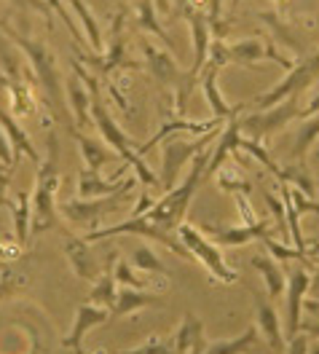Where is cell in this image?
Masks as SVG:
<instances>
[{
    "mask_svg": "<svg viewBox=\"0 0 319 354\" xmlns=\"http://www.w3.org/2000/svg\"><path fill=\"white\" fill-rule=\"evenodd\" d=\"M260 344V333H258V325L252 322L244 330L233 338H223V341H206V352L204 354H247L252 352L255 346Z\"/></svg>",
    "mask_w": 319,
    "mask_h": 354,
    "instance_id": "cell-24",
    "label": "cell"
},
{
    "mask_svg": "<svg viewBox=\"0 0 319 354\" xmlns=\"http://www.w3.org/2000/svg\"><path fill=\"white\" fill-rule=\"evenodd\" d=\"M263 244L269 247V252H271L273 258H282V261H300L306 268H311V266H314V261H311L306 252L296 250L293 244H279V242H273L271 236H266V239H263Z\"/></svg>",
    "mask_w": 319,
    "mask_h": 354,
    "instance_id": "cell-38",
    "label": "cell"
},
{
    "mask_svg": "<svg viewBox=\"0 0 319 354\" xmlns=\"http://www.w3.org/2000/svg\"><path fill=\"white\" fill-rule=\"evenodd\" d=\"M137 177L124 180H102L97 169L84 167L78 175V196L81 199H97V196H113V194H129L135 188Z\"/></svg>",
    "mask_w": 319,
    "mask_h": 354,
    "instance_id": "cell-19",
    "label": "cell"
},
{
    "mask_svg": "<svg viewBox=\"0 0 319 354\" xmlns=\"http://www.w3.org/2000/svg\"><path fill=\"white\" fill-rule=\"evenodd\" d=\"M209 158H212V145L204 148L199 156H193V164H191V172L185 180H180L175 188L164 191V196L159 201H153V207L145 212V218L159 225L164 231H177L180 223H185L188 215V207L196 196V188L202 185V180L206 177V167H209Z\"/></svg>",
    "mask_w": 319,
    "mask_h": 354,
    "instance_id": "cell-3",
    "label": "cell"
},
{
    "mask_svg": "<svg viewBox=\"0 0 319 354\" xmlns=\"http://www.w3.org/2000/svg\"><path fill=\"white\" fill-rule=\"evenodd\" d=\"M121 234L153 239V242L164 244L166 250L177 252L182 261H193V255H191V252H188V247L182 244V239L177 236V231H164V228H159V225H153L145 215H139V218H126V221L115 223V225H102V228H97V231H86V236H84V239H86L89 244H94V242L108 239V236H121Z\"/></svg>",
    "mask_w": 319,
    "mask_h": 354,
    "instance_id": "cell-9",
    "label": "cell"
},
{
    "mask_svg": "<svg viewBox=\"0 0 319 354\" xmlns=\"http://www.w3.org/2000/svg\"><path fill=\"white\" fill-rule=\"evenodd\" d=\"M70 6H72V11H75V17H78V22L84 27V32H86V41H89V48L94 54H102L105 51V41H102V30H99V22H97V17L91 14V8L84 3V0H70Z\"/></svg>",
    "mask_w": 319,
    "mask_h": 354,
    "instance_id": "cell-29",
    "label": "cell"
},
{
    "mask_svg": "<svg viewBox=\"0 0 319 354\" xmlns=\"http://www.w3.org/2000/svg\"><path fill=\"white\" fill-rule=\"evenodd\" d=\"M113 263V261H110ZM110 263H108V271H102L97 279H94V285L89 290V304L94 306H102V309H113L115 304V277L113 271H110Z\"/></svg>",
    "mask_w": 319,
    "mask_h": 354,
    "instance_id": "cell-35",
    "label": "cell"
},
{
    "mask_svg": "<svg viewBox=\"0 0 319 354\" xmlns=\"http://www.w3.org/2000/svg\"><path fill=\"white\" fill-rule=\"evenodd\" d=\"M309 290H311V274L306 266H296L293 271H287V288H284L287 292V333H284V338L287 341L300 333V314H303Z\"/></svg>",
    "mask_w": 319,
    "mask_h": 354,
    "instance_id": "cell-13",
    "label": "cell"
},
{
    "mask_svg": "<svg viewBox=\"0 0 319 354\" xmlns=\"http://www.w3.org/2000/svg\"><path fill=\"white\" fill-rule=\"evenodd\" d=\"M311 292H314V295L319 292V266L314 268V274H311Z\"/></svg>",
    "mask_w": 319,
    "mask_h": 354,
    "instance_id": "cell-53",
    "label": "cell"
},
{
    "mask_svg": "<svg viewBox=\"0 0 319 354\" xmlns=\"http://www.w3.org/2000/svg\"><path fill=\"white\" fill-rule=\"evenodd\" d=\"M72 73H75V75L84 81V86L89 88V94H91V121H94V127L99 129V134L105 137V142H108L115 153L121 156V158H124V161L132 167L135 177L142 183V185H145V188H161L156 172H153V169L145 164V158H142V156L137 153V148H139V145H135V142L129 140V134L118 127V121H115L113 115H110V111L105 108V100H102V86H99L97 75H94V73H89V70H84L78 62H72Z\"/></svg>",
    "mask_w": 319,
    "mask_h": 354,
    "instance_id": "cell-1",
    "label": "cell"
},
{
    "mask_svg": "<svg viewBox=\"0 0 319 354\" xmlns=\"http://www.w3.org/2000/svg\"><path fill=\"white\" fill-rule=\"evenodd\" d=\"M0 127H3V132L8 137V142H11V151H14V164H19V158L27 156L35 167L41 164V153L35 151V145H32V140L27 137V132L22 129V124L11 115V113H6L0 108Z\"/></svg>",
    "mask_w": 319,
    "mask_h": 354,
    "instance_id": "cell-22",
    "label": "cell"
},
{
    "mask_svg": "<svg viewBox=\"0 0 319 354\" xmlns=\"http://www.w3.org/2000/svg\"><path fill=\"white\" fill-rule=\"evenodd\" d=\"M17 8H38V11H44L46 14V19L51 17V8L46 6V0H11Z\"/></svg>",
    "mask_w": 319,
    "mask_h": 354,
    "instance_id": "cell-48",
    "label": "cell"
},
{
    "mask_svg": "<svg viewBox=\"0 0 319 354\" xmlns=\"http://www.w3.org/2000/svg\"><path fill=\"white\" fill-rule=\"evenodd\" d=\"M303 309L311 311V314H317V317L300 319V333H306L309 338L319 341V301H317V298H314V301H306V304H303Z\"/></svg>",
    "mask_w": 319,
    "mask_h": 354,
    "instance_id": "cell-44",
    "label": "cell"
},
{
    "mask_svg": "<svg viewBox=\"0 0 319 354\" xmlns=\"http://www.w3.org/2000/svg\"><path fill=\"white\" fill-rule=\"evenodd\" d=\"M46 6H48V8H51V11H54V14H57V17L62 19V22L68 24L70 35H72V41H75V46H78V48H86V46H89V44H86V35H81V32H78L75 17H72V14L68 11L65 0H46Z\"/></svg>",
    "mask_w": 319,
    "mask_h": 354,
    "instance_id": "cell-39",
    "label": "cell"
},
{
    "mask_svg": "<svg viewBox=\"0 0 319 354\" xmlns=\"http://www.w3.org/2000/svg\"><path fill=\"white\" fill-rule=\"evenodd\" d=\"M306 255H309L311 261H317L319 258V234L317 236H309V239H306Z\"/></svg>",
    "mask_w": 319,
    "mask_h": 354,
    "instance_id": "cell-50",
    "label": "cell"
},
{
    "mask_svg": "<svg viewBox=\"0 0 319 354\" xmlns=\"http://www.w3.org/2000/svg\"><path fill=\"white\" fill-rule=\"evenodd\" d=\"M113 277H115V285H121V288H135V290L145 288V279H142V277H139L124 258H115Z\"/></svg>",
    "mask_w": 319,
    "mask_h": 354,
    "instance_id": "cell-41",
    "label": "cell"
},
{
    "mask_svg": "<svg viewBox=\"0 0 319 354\" xmlns=\"http://www.w3.org/2000/svg\"><path fill=\"white\" fill-rule=\"evenodd\" d=\"M0 88H6V78L3 75H0Z\"/></svg>",
    "mask_w": 319,
    "mask_h": 354,
    "instance_id": "cell-55",
    "label": "cell"
},
{
    "mask_svg": "<svg viewBox=\"0 0 319 354\" xmlns=\"http://www.w3.org/2000/svg\"><path fill=\"white\" fill-rule=\"evenodd\" d=\"M6 91H8V102L14 108V115H24V118L32 115V111H35V91H32V86L27 81L8 84Z\"/></svg>",
    "mask_w": 319,
    "mask_h": 354,
    "instance_id": "cell-36",
    "label": "cell"
},
{
    "mask_svg": "<svg viewBox=\"0 0 319 354\" xmlns=\"http://www.w3.org/2000/svg\"><path fill=\"white\" fill-rule=\"evenodd\" d=\"M223 129H212V132L202 134V137H193V140H182V137H169L164 140V151H161V191H169L175 188L177 177H180L182 167L188 161H193V156H199L204 148H209Z\"/></svg>",
    "mask_w": 319,
    "mask_h": 354,
    "instance_id": "cell-10",
    "label": "cell"
},
{
    "mask_svg": "<svg viewBox=\"0 0 319 354\" xmlns=\"http://www.w3.org/2000/svg\"><path fill=\"white\" fill-rule=\"evenodd\" d=\"M0 32H6L11 44L17 46V48H22L27 62L32 65V75L44 86V97L48 100V105L54 108V113L59 118H65L68 115V111H65L68 108L65 105V84H62V73H59V65H57V57L51 54L48 44L30 38L27 24H24V30H17L11 22L0 19Z\"/></svg>",
    "mask_w": 319,
    "mask_h": 354,
    "instance_id": "cell-2",
    "label": "cell"
},
{
    "mask_svg": "<svg viewBox=\"0 0 319 354\" xmlns=\"http://www.w3.org/2000/svg\"><path fill=\"white\" fill-rule=\"evenodd\" d=\"M166 301L161 298L159 292H145V290L135 288H121L115 292V304L110 309V319H121V317H129L142 309H164Z\"/></svg>",
    "mask_w": 319,
    "mask_h": 354,
    "instance_id": "cell-21",
    "label": "cell"
},
{
    "mask_svg": "<svg viewBox=\"0 0 319 354\" xmlns=\"http://www.w3.org/2000/svg\"><path fill=\"white\" fill-rule=\"evenodd\" d=\"M14 172H17V164H11V167H6V164H0V183H11V177H14Z\"/></svg>",
    "mask_w": 319,
    "mask_h": 354,
    "instance_id": "cell-51",
    "label": "cell"
},
{
    "mask_svg": "<svg viewBox=\"0 0 319 354\" xmlns=\"http://www.w3.org/2000/svg\"><path fill=\"white\" fill-rule=\"evenodd\" d=\"M0 75L6 78V86L24 81L22 57H19V51L14 48V44L8 38H3V32H0Z\"/></svg>",
    "mask_w": 319,
    "mask_h": 354,
    "instance_id": "cell-30",
    "label": "cell"
},
{
    "mask_svg": "<svg viewBox=\"0 0 319 354\" xmlns=\"http://www.w3.org/2000/svg\"><path fill=\"white\" fill-rule=\"evenodd\" d=\"M135 22L139 30H145V32H153L156 38H159L164 46H172V38H169V32L164 30L156 19V0H137L135 6Z\"/></svg>",
    "mask_w": 319,
    "mask_h": 354,
    "instance_id": "cell-31",
    "label": "cell"
},
{
    "mask_svg": "<svg viewBox=\"0 0 319 354\" xmlns=\"http://www.w3.org/2000/svg\"><path fill=\"white\" fill-rule=\"evenodd\" d=\"M250 266L260 274V279L266 282V290H269V298H282V292L287 288V271L273 261L271 255H252Z\"/></svg>",
    "mask_w": 319,
    "mask_h": 354,
    "instance_id": "cell-23",
    "label": "cell"
},
{
    "mask_svg": "<svg viewBox=\"0 0 319 354\" xmlns=\"http://www.w3.org/2000/svg\"><path fill=\"white\" fill-rule=\"evenodd\" d=\"M124 354H175V344H172V338L166 341L161 335H148L139 346H135V349H129V352Z\"/></svg>",
    "mask_w": 319,
    "mask_h": 354,
    "instance_id": "cell-42",
    "label": "cell"
},
{
    "mask_svg": "<svg viewBox=\"0 0 319 354\" xmlns=\"http://www.w3.org/2000/svg\"><path fill=\"white\" fill-rule=\"evenodd\" d=\"M121 199H126V194H113V196H97V199H57V209L59 215L72 225H81L86 231H97L102 228L105 215L115 209V204Z\"/></svg>",
    "mask_w": 319,
    "mask_h": 354,
    "instance_id": "cell-11",
    "label": "cell"
},
{
    "mask_svg": "<svg viewBox=\"0 0 319 354\" xmlns=\"http://www.w3.org/2000/svg\"><path fill=\"white\" fill-rule=\"evenodd\" d=\"M11 218H14V242L19 247H27L30 242V225H32V207H30V194L19 191L14 207H11Z\"/></svg>",
    "mask_w": 319,
    "mask_h": 354,
    "instance_id": "cell-28",
    "label": "cell"
},
{
    "mask_svg": "<svg viewBox=\"0 0 319 354\" xmlns=\"http://www.w3.org/2000/svg\"><path fill=\"white\" fill-rule=\"evenodd\" d=\"M223 118H206V121H185V118H172V121H164V127H161L159 132L153 134L145 145H139L137 148V153L139 156H145V153H151V148L153 145H159V142H164V140H169V137H177L180 132H188V134H193V137H202V134L206 132H212V129H223Z\"/></svg>",
    "mask_w": 319,
    "mask_h": 354,
    "instance_id": "cell-17",
    "label": "cell"
},
{
    "mask_svg": "<svg viewBox=\"0 0 319 354\" xmlns=\"http://www.w3.org/2000/svg\"><path fill=\"white\" fill-rule=\"evenodd\" d=\"M72 137H75V142H78V148H81V158H84V164H86L89 169H97V172H99V169H102V167H108L110 161L121 158L113 148H108V145H102V142L91 140V137L81 134L78 129H72Z\"/></svg>",
    "mask_w": 319,
    "mask_h": 354,
    "instance_id": "cell-26",
    "label": "cell"
},
{
    "mask_svg": "<svg viewBox=\"0 0 319 354\" xmlns=\"http://www.w3.org/2000/svg\"><path fill=\"white\" fill-rule=\"evenodd\" d=\"M108 319H110V309H102V306H94V304H81L75 309L72 330H70V335H65L62 346L75 354H86L84 346H81L84 338H86V333H91L94 328H99V325H105Z\"/></svg>",
    "mask_w": 319,
    "mask_h": 354,
    "instance_id": "cell-15",
    "label": "cell"
},
{
    "mask_svg": "<svg viewBox=\"0 0 319 354\" xmlns=\"http://www.w3.org/2000/svg\"><path fill=\"white\" fill-rule=\"evenodd\" d=\"M204 333V322L193 314V311H185L182 314V322L180 328H177V333L172 335V344H175V354H188V349H191V344L199 338Z\"/></svg>",
    "mask_w": 319,
    "mask_h": 354,
    "instance_id": "cell-33",
    "label": "cell"
},
{
    "mask_svg": "<svg viewBox=\"0 0 319 354\" xmlns=\"http://www.w3.org/2000/svg\"><path fill=\"white\" fill-rule=\"evenodd\" d=\"M317 140H319V113H314V115H306L303 124L298 127L296 140H293V151H290L293 164L309 167V153H311V148H314Z\"/></svg>",
    "mask_w": 319,
    "mask_h": 354,
    "instance_id": "cell-25",
    "label": "cell"
},
{
    "mask_svg": "<svg viewBox=\"0 0 319 354\" xmlns=\"http://www.w3.org/2000/svg\"><path fill=\"white\" fill-rule=\"evenodd\" d=\"M220 70H223V67L206 57L204 67H202V73H199V86L204 91V100H206V105H209V111H212V115H215V118H223V121H231L233 115L242 113V105H228L226 100H223L220 86H218Z\"/></svg>",
    "mask_w": 319,
    "mask_h": 354,
    "instance_id": "cell-16",
    "label": "cell"
},
{
    "mask_svg": "<svg viewBox=\"0 0 319 354\" xmlns=\"http://www.w3.org/2000/svg\"><path fill=\"white\" fill-rule=\"evenodd\" d=\"M279 183H287V185L298 188L300 194L317 199V183H314V177H311V172H309V167H303V164L279 167Z\"/></svg>",
    "mask_w": 319,
    "mask_h": 354,
    "instance_id": "cell-32",
    "label": "cell"
},
{
    "mask_svg": "<svg viewBox=\"0 0 319 354\" xmlns=\"http://www.w3.org/2000/svg\"><path fill=\"white\" fill-rule=\"evenodd\" d=\"M35 188L30 194V207H32V225L30 234L38 236L44 231L57 228L59 223V209H57V194H59V169H57V140L51 134L48 156L41 158L35 167Z\"/></svg>",
    "mask_w": 319,
    "mask_h": 354,
    "instance_id": "cell-4",
    "label": "cell"
},
{
    "mask_svg": "<svg viewBox=\"0 0 319 354\" xmlns=\"http://www.w3.org/2000/svg\"><path fill=\"white\" fill-rule=\"evenodd\" d=\"M132 266L139 268V271H145V274L169 277V271H166L164 261L159 258V252H156V250H151V247H137L135 252H132Z\"/></svg>",
    "mask_w": 319,
    "mask_h": 354,
    "instance_id": "cell-37",
    "label": "cell"
},
{
    "mask_svg": "<svg viewBox=\"0 0 319 354\" xmlns=\"http://www.w3.org/2000/svg\"><path fill=\"white\" fill-rule=\"evenodd\" d=\"M0 164H6V167L14 164V151H11V142H8V137L3 132V127H0ZM17 167H19V164H17Z\"/></svg>",
    "mask_w": 319,
    "mask_h": 354,
    "instance_id": "cell-46",
    "label": "cell"
},
{
    "mask_svg": "<svg viewBox=\"0 0 319 354\" xmlns=\"http://www.w3.org/2000/svg\"><path fill=\"white\" fill-rule=\"evenodd\" d=\"M177 236L182 239V244L188 247V252L193 255V261L206 268V274L212 277V282H226V285H233L239 279V271L231 268L226 263V255L220 250V244H215L212 239H206V234L193 225V223H180L177 228Z\"/></svg>",
    "mask_w": 319,
    "mask_h": 354,
    "instance_id": "cell-7",
    "label": "cell"
},
{
    "mask_svg": "<svg viewBox=\"0 0 319 354\" xmlns=\"http://www.w3.org/2000/svg\"><path fill=\"white\" fill-rule=\"evenodd\" d=\"M314 298H317V301H319V292H317V295H314Z\"/></svg>",
    "mask_w": 319,
    "mask_h": 354,
    "instance_id": "cell-57",
    "label": "cell"
},
{
    "mask_svg": "<svg viewBox=\"0 0 319 354\" xmlns=\"http://www.w3.org/2000/svg\"><path fill=\"white\" fill-rule=\"evenodd\" d=\"M252 298H255V325H258V333L260 338H266L269 349L273 354H282L284 346H287V338L282 333V322H279V314L271 306V301L260 298V292L252 290Z\"/></svg>",
    "mask_w": 319,
    "mask_h": 354,
    "instance_id": "cell-18",
    "label": "cell"
},
{
    "mask_svg": "<svg viewBox=\"0 0 319 354\" xmlns=\"http://www.w3.org/2000/svg\"><path fill=\"white\" fill-rule=\"evenodd\" d=\"M24 247H19L17 242H3L0 239V261H14V258H19L22 255Z\"/></svg>",
    "mask_w": 319,
    "mask_h": 354,
    "instance_id": "cell-47",
    "label": "cell"
},
{
    "mask_svg": "<svg viewBox=\"0 0 319 354\" xmlns=\"http://www.w3.org/2000/svg\"><path fill=\"white\" fill-rule=\"evenodd\" d=\"M139 48H142V57H145V65H148V73L153 75V81L159 84L164 91H175V113L177 118H182L185 113V105L193 94L196 84L188 78V70H182L180 62L166 51V48H159L153 41L142 38L139 41Z\"/></svg>",
    "mask_w": 319,
    "mask_h": 354,
    "instance_id": "cell-5",
    "label": "cell"
},
{
    "mask_svg": "<svg viewBox=\"0 0 319 354\" xmlns=\"http://www.w3.org/2000/svg\"><path fill=\"white\" fill-rule=\"evenodd\" d=\"M309 344H311V341H309ZM309 354H319V341H314V344L309 346Z\"/></svg>",
    "mask_w": 319,
    "mask_h": 354,
    "instance_id": "cell-54",
    "label": "cell"
},
{
    "mask_svg": "<svg viewBox=\"0 0 319 354\" xmlns=\"http://www.w3.org/2000/svg\"><path fill=\"white\" fill-rule=\"evenodd\" d=\"M204 6H206V19H209V24L218 30V38H223L220 19H223V8H226V0H204Z\"/></svg>",
    "mask_w": 319,
    "mask_h": 354,
    "instance_id": "cell-45",
    "label": "cell"
},
{
    "mask_svg": "<svg viewBox=\"0 0 319 354\" xmlns=\"http://www.w3.org/2000/svg\"><path fill=\"white\" fill-rule=\"evenodd\" d=\"M263 199L269 204V212H271V218L276 221V228L282 231V244L284 239H290V228H287V215H284V204L273 196L271 191H263Z\"/></svg>",
    "mask_w": 319,
    "mask_h": 354,
    "instance_id": "cell-43",
    "label": "cell"
},
{
    "mask_svg": "<svg viewBox=\"0 0 319 354\" xmlns=\"http://www.w3.org/2000/svg\"><path fill=\"white\" fill-rule=\"evenodd\" d=\"M65 258H68L70 268H72V274L78 277V279H86V282H94L99 274H102V268H99V261L94 258V252H91V244L84 239V236H75V234H68V239H65Z\"/></svg>",
    "mask_w": 319,
    "mask_h": 354,
    "instance_id": "cell-20",
    "label": "cell"
},
{
    "mask_svg": "<svg viewBox=\"0 0 319 354\" xmlns=\"http://www.w3.org/2000/svg\"><path fill=\"white\" fill-rule=\"evenodd\" d=\"M27 288H30L27 274L17 271L14 266L0 263V304H3V301H14V298H19Z\"/></svg>",
    "mask_w": 319,
    "mask_h": 354,
    "instance_id": "cell-34",
    "label": "cell"
},
{
    "mask_svg": "<svg viewBox=\"0 0 319 354\" xmlns=\"http://www.w3.org/2000/svg\"><path fill=\"white\" fill-rule=\"evenodd\" d=\"M300 115H303L300 94H293V97L282 100L279 105L266 108V111H252V113H244V115L239 113L236 121H239V129H242L244 137L263 142V140H269L271 134L287 129V124L296 121V118H300Z\"/></svg>",
    "mask_w": 319,
    "mask_h": 354,
    "instance_id": "cell-8",
    "label": "cell"
},
{
    "mask_svg": "<svg viewBox=\"0 0 319 354\" xmlns=\"http://www.w3.org/2000/svg\"><path fill=\"white\" fill-rule=\"evenodd\" d=\"M97 354H105V352H102V349H99V352H97Z\"/></svg>",
    "mask_w": 319,
    "mask_h": 354,
    "instance_id": "cell-56",
    "label": "cell"
},
{
    "mask_svg": "<svg viewBox=\"0 0 319 354\" xmlns=\"http://www.w3.org/2000/svg\"><path fill=\"white\" fill-rule=\"evenodd\" d=\"M204 234L212 236V242L220 247H244V244L255 242V239H266L271 236L269 231V221H263L260 225H215V223H202L199 225Z\"/></svg>",
    "mask_w": 319,
    "mask_h": 354,
    "instance_id": "cell-14",
    "label": "cell"
},
{
    "mask_svg": "<svg viewBox=\"0 0 319 354\" xmlns=\"http://www.w3.org/2000/svg\"><path fill=\"white\" fill-rule=\"evenodd\" d=\"M314 81H319V48L311 51V54H306V57H300L296 65L287 70V75H284L279 84H273L269 91H263V94H258L255 100L244 102V105H242V113L250 111V108L252 111L273 108V105H279L282 100H287V97H293V94H303Z\"/></svg>",
    "mask_w": 319,
    "mask_h": 354,
    "instance_id": "cell-6",
    "label": "cell"
},
{
    "mask_svg": "<svg viewBox=\"0 0 319 354\" xmlns=\"http://www.w3.org/2000/svg\"><path fill=\"white\" fill-rule=\"evenodd\" d=\"M314 113H319V94L309 100V105L303 108V115H300V118H306V115H314Z\"/></svg>",
    "mask_w": 319,
    "mask_h": 354,
    "instance_id": "cell-52",
    "label": "cell"
},
{
    "mask_svg": "<svg viewBox=\"0 0 319 354\" xmlns=\"http://www.w3.org/2000/svg\"><path fill=\"white\" fill-rule=\"evenodd\" d=\"M151 207H153V199H151V194H139V199H137V207L132 209V215H129V218H139V215H145Z\"/></svg>",
    "mask_w": 319,
    "mask_h": 354,
    "instance_id": "cell-49",
    "label": "cell"
},
{
    "mask_svg": "<svg viewBox=\"0 0 319 354\" xmlns=\"http://www.w3.org/2000/svg\"><path fill=\"white\" fill-rule=\"evenodd\" d=\"M68 102H70V111H72V118H75V129H84L89 124V115H91V94L75 73H72V78L68 81Z\"/></svg>",
    "mask_w": 319,
    "mask_h": 354,
    "instance_id": "cell-27",
    "label": "cell"
},
{
    "mask_svg": "<svg viewBox=\"0 0 319 354\" xmlns=\"http://www.w3.org/2000/svg\"><path fill=\"white\" fill-rule=\"evenodd\" d=\"M226 59L228 65H244V67H255L258 62H273V65L290 70V67L296 65L293 57L282 54L276 48V44H271L263 35H252V38H242V41L226 44Z\"/></svg>",
    "mask_w": 319,
    "mask_h": 354,
    "instance_id": "cell-12",
    "label": "cell"
},
{
    "mask_svg": "<svg viewBox=\"0 0 319 354\" xmlns=\"http://www.w3.org/2000/svg\"><path fill=\"white\" fill-rule=\"evenodd\" d=\"M218 185H220L226 194H250L252 191L250 180H244V175L236 172V169H223V172H218Z\"/></svg>",
    "mask_w": 319,
    "mask_h": 354,
    "instance_id": "cell-40",
    "label": "cell"
}]
</instances>
